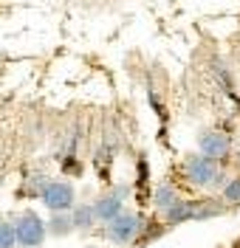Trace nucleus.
I'll return each instance as SVG.
<instances>
[{
    "instance_id": "f257e3e1",
    "label": "nucleus",
    "mask_w": 240,
    "mask_h": 248,
    "mask_svg": "<svg viewBox=\"0 0 240 248\" xmlns=\"http://www.w3.org/2000/svg\"><path fill=\"white\" fill-rule=\"evenodd\" d=\"M184 178L195 189H209V186H226V175L221 172V164L204 158V155H190L184 161Z\"/></svg>"
},
{
    "instance_id": "f03ea898",
    "label": "nucleus",
    "mask_w": 240,
    "mask_h": 248,
    "mask_svg": "<svg viewBox=\"0 0 240 248\" xmlns=\"http://www.w3.org/2000/svg\"><path fill=\"white\" fill-rule=\"evenodd\" d=\"M12 223H15V234H17V248H40L46 243L48 237L46 220L34 209H23Z\"/></svg>"
},
{
    "instance_id": "7ed1b4c3",
    "label": "nucleus",
    "mask_w": 240,
    "mask_h": 248,
    "mask_svg": "<svg viewBox=\"0 0 240 248\" xmlns=\"http://www.w3.org/2000/svg\"><path fill=\"white\" fill-rule=\"evenodd\" d=\"M142 226H144V217L136 215V212H122L119 217H113L111 223L102 226V237L113 243V246H130L139 234H142Z\"/></svg>"
},
{
    "instance_id": "20e7f679",
    "label": "nucleus",
    "mask_w": 240,
    "mask_h": 248,
    "mask_svg": "<svg viewBox=\"0 0 240 248\" xmlns=\"http://www.w3.org/2000/svg\"><path fill=\"white\" fill-rule=\"evenodd\" d=\"M40 201L48 215H63L77 206V189L71 181H48L46 189L40 192Z\"/></svg>"
},
{
    "instance_id": "39448f33",
    "label": "nucleus",
    "mask_w": 240,
    "mask_h": 248,
    "mask_svg": "<svg viewBox=\"0 0 240 248\" xmlns=\"http://www.w3.org/2000/svg\"><path fill=\"white\" fill-rule=\"evenodd\" d=\"M130 189L128 186H116L111 192H105V195H99L94 201V212H96V220L105 226V223H111L113 217H119L125 212V201H128Z\"/></svg>"
},
{
    "instance_id": "423d86ee",
    "label": "nucleus",
    "mask_w": 240,
    "mask_h": 248,
    "mask_svg": "<svg viewBox=\"0 0 240 248\" xmlns=\"http://www.w3.org/2000/svg\"><path fill=\"white\" fill-rule=\"evenodd\" d=\"M229 150H232V139L221 130H207L198 136V155H204V158L224 161V158H229Z\"/></svg>"
},
{
    "instance_id": "0eeeda50",
    "label": "nucleus",
    "mask_w": 240,
    "mask_h": 248,
    "mask_svg": "<svg viewBox=\"0 0 240 248\" xmlns=\"http://www.w3.org/2000/svg\"><path fill=\"white\" fill-rule=\"evenodd\" d=\"M164 226H181V223H192L195 220V201H181L178 198L167 212H164Z\"/></svg>"
},
{
    "instance_id": "6e6552de",
    "label": "nucleus",
    "mask_w": 240,
    "mask_h": 248,
    "mask_svg": "<svg viewBox=\"0 0 240 248\" xmlns=\"http://www.w3.org/2000/svg\"><path fill=\"white\" fill-rule=\"evenodd\" d=\"M71 223H74V232H91L99 223L94 212V203H77L71 209Z\"/></svg>"
},
{
    "instance_id": "1a4fd4ad",
    "label": "nucleus",
    "mask_w": 240,
    "mask_h": 248,
    "mask_svg": "<svg viewBox=\"0 0 240 248\" xmlns=\"http://www.w3.org/2000/svg\"><path fill=\"white\" fill-rule=\"evenodd\" d=\"M46 232L51 237H68L74 232V223H71V212H63V215H51L46 223Z\"/></svg>"
},
{
    "instance_id": "9d476101",
    "label": "nucleus",
    "mask_w": 240,
    "mask_h": 248,
    "mask_svg": "<svg viewBox=\"0 0 240 248\" xmlns=\"http://www.w3.org/2000/svg\"><path fill=\"white\" fill-rule=\"evenodd\" d=\"M178 198H181V195H178V189H176V186H170V184H159V189L153 192V203H156V209H159L161 215H164V212L178 201Z\"/></svg>"
},
{
    "instance_id": "9b49d317",
    "label": "nucleus",
    "mask_w": 240,
    "mask_h": 248,
    "mask_svg": "<svg viewBox=\"0 0 240 248\" xmlns=\"http://www.w3.org/2000/svg\"><path fill=\"white\" fill-rule=\"evenodd\" d=\"M0 248H17V234L12 220H0Z\"/></svg>"
},
{
    "instance_id": "f8f14e48",
    "label": "nucleus",
    "mask_w": 240,
    "mask_h": 248,
    "mask_svg": "<svg viewBox=\"0 0 240 248\" xmlns=\"http://www.w3.org/2000/svg\"><path fill=\"white\" fill-rule=\"evenodd\" d=\"M221 192H224V203H229V206H240V178L226 181V186L221 189Z\"/></svg>"
},
{
    "instance_id": "ddd939ff",
    "label": "nucleus",
    "mask_w": 240,
    "mask_h": 248,
    "mask_svg": "<svg viewBox=\"0 0 240 248\" xmlns=\"http://www.w3.org/2000/svg\"><path fill=\"white\" fill-rule=\"evenodd\" d=\"M136 248H150V246H136Z\"/></svg>"
}]
</instances>
